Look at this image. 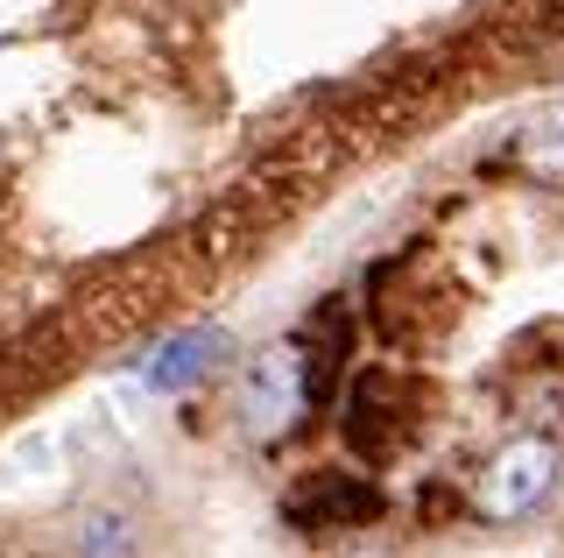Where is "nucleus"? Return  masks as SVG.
I'll use <instances>...</instances> for the list:
<instances>
[{"label":"nucleus","instance_id":"obj_1","mask_svg":"<svg viewBox=\"0 0 564 558\" xmlns=\"http://www.w3.org/2000/svg\"><path fill=\"white\" fill-rule=\"evenodd\" d=\"M317 404V375H311V354L304 346H275V354L254 361V375H247V431L254 439H282V431L296 425Z\"/></svg>","mask_w":564,"mask_h":558},{"label":"nucleus","instance_id":"obj_2","mask_svg":"<svg viewBox=\"0 0 564 558\" xmlns=\"http://www.w3.org/2000/svg\"><path fill=\"white\" fill-rule=\"evenodd\" d=\"M551 487H557V446L551 439H508L480 474V516L516 523V516L536 509Z\"/></svg>","mask_w":564,"mask_h":558},{"label":"nucleus","instance_id":"obj_3","mask_svg":"<svg viewBox=\"0 0 564 558\" xmlns=\"http://www.w3.org/2000/svg\"><path fill=\"white\" fill-rule=\"evenodd\" d=\"M226 354H234V346H226L219 325H191V333L163 340L149 361H141V382H149V389H191V382H205Z\"/></svg>","mask_w":564,"mask_h":558},{"label":"nucleus","instance_id":"obj_4","mask_svg":"<svg viewBox=\"0 0 564 558\" xmlns=\"http://www.w3.org/2000/svg\"><path fill=\"white\" fill-rule=\"evenodd\" d=\"M282 516H290V523H367V516H381V495L367 481L311 474L290 502H282Z\"/></svg>","mask_w":564,"mask_h":558},{"label":"nucleus","instance_id":"obj_5","mask_svg":"<svg viewBox=\"0 0 564 558\" xmlns=\"http://www.w3.org/2000/svg\"><path fill=\"white\" fill-rule=\"evenodd\" d=\"M78 551L85 558H128V523H120V516H85Z\"/></svg>","mask_w":564,"mask_h":558}]
</instances>
